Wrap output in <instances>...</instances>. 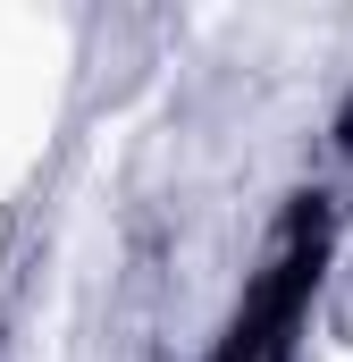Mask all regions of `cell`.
Returning <instances> with one entry per match:
<instances>
[{"instance_id": "obj_1", "label": "cell", "mask_w": 353, "mask_h": 362, "mask_svg": "<svg viewBox=\"0 0 353 362\" xmlns=\"http://www.w3.org/2000/svg\"><path fill=\"white\" fill-rule=\"evenodd\" d=\"M328 253H337V202L303 194L269 228V253L244 278V295H236L219 362H303V329H311V303L328 286Z\"/></svg>"}]
</instances>
